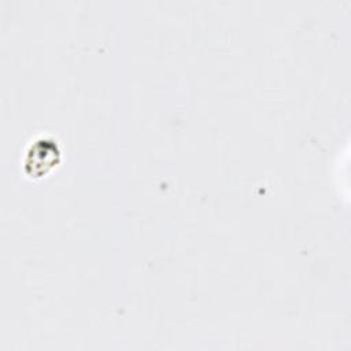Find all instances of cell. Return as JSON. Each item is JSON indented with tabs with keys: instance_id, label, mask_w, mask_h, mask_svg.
I'll list each match as a JSON object with an SVG mask.
<instances>
[{
	"instance_id": "obj_1",
	"label": "cell",
	"mask_w": 351,
	"mask_h": 351,
	"mask_svg": "<svg viewBox=\"0 0 351 351\" xmlns=\"http://www.w3.org/2000/svg\"><path fill=\"white\" fill-rule=\"evenodd\" d=\"M59 160V149L56 143L49 140H37L33 143L30 149L27 151L25 165L30 167L27 170L29 174H43L47 173L53 165Z\"/></svg>"
}]
</instances>
